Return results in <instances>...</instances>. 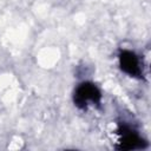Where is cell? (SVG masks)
Listing matches in <instances>:
<instances>
[{
	"instance_id": "6da1fadb",
	"label": "cell",
	"mask_w": 151,
	"mask_h": 151,
	"mask_svg": "<svg viewBox=\"0 0 151 151\" xmlns=\"http://www.w3.org/2000/svg\"><path fill=\"white\" fill-rule=\"evenodd\" d=\"M101 101V92L98 86L91 81L80 83L73 92V103L80 110H86L90 104L99 105Z\"/></svg>"
},
{
	"instance_id": "7a4b0ae2",
	"label": "cell",
	"mask_w": 151,
	"mask_h": 151,
	"mask_svg": "<svg viewBox=\"0 0 151 151\" xmlns=\"http://www.w3.org/2000/svg\"><path fill=\"white\" fill-rule=\"evenodd\" d=\"M117 133L120 136L118 145L116 146L118 150H138L147 146L146 140H144L136 130L126 124H119Z\"/></svg>"
},
{
	"instance_id": "3957f363",
	"label": "cell",
	"mask_w": 151,
	"mask_h": 151,
	"mask_svg": "<svg viewBox=\"0 0 151 151\" xmlns=\"http://www.w3.org/2000/svg\"><path fill=\"white\" fill-rule=\"evenodd\" d=\"M119 66L120 70L133 78H142L143 70L140 66L139 57L129 50H123L119 53Z\"/></svg>"
}]
</instances>
